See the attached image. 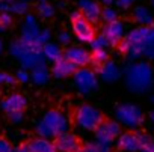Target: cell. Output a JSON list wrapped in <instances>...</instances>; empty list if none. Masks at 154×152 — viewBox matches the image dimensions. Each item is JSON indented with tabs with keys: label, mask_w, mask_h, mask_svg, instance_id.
<instances>
[{
	"label": "cell",
	"mask_w": 154,
	"mask_h": 152,
	"mask_svg": "<svg viewBox=\"0 0 154 152\" xmlns=\"http://www.w3.org/2000/svg\"><path fill=\"white\" fill-rule=\"evenodd\" d=\"M118 50L128 59H139L145 56L154 59V30L149 27H139L131 30L119 42Z\"/></svg>",
	"instance_id": "cell-1"
},
{
	"label": "cell",
	"mask_w": 154,
	"mask_h": 152,
	"mask_svg": "<svg viewBox=\"0 0 154 152\" xmlns=\"http://www.w3.org/2000/svg\"><path fill=\"white\" fill-rule=\"evenodd\" d=\"M125 86L133 94H145L151 89L154 82V72L151 65L145 62H137L128 65L125 69Z\"/></svg>",
	"instance_id": "cell-2"
},
{
	"label": "cell",
	"mask_w": 154,
	"mask_h": 152,
	"mask_svg": "<svg viewBox=\"0 0 154 152\" xmlns=\"http://www.w3.org/2000/svg\"><path fill=\"white\" fill-rule=\"evenodd\" d=\"M68 127H69V121H68L66 115L60 110L51 109L42 115V118L39 119V122L35 127V133L38 137L51 140V139H56L57 136L66 133Z\"/></svg>",
	"instance_id": "cell-3"
},
{
	"label": "cell",
	"mask_w": 154,
	"mask_h": 152,
	"mask_svg": "<svg viewBox=\"0 0 154 152\" xmlns=\"http://www.w3.org/2000/svg\"><path fill=\"white\" fill-rule=\"evenodd\" d=\"M103 121H104L103 113L91 104H80L72 112V122L82 131H92L94 133Z\"/></svg>",
	"instance_id": "cell-4"
},
{
	"label": "cell",
	"mask_w": 154,
	"mask_h": 152,
	"mask_svg": "<svg viewBox=\"0 0 154 152\" xmlns=\"http://www.w3.org/2000/svg\"><path fill=\"white\" fill-rule=\"evenodd\" d=\"M98 75L95 69L86 66V68H77V71L72 74L74 86L80 95L86 97L98 89Z\"/></svg>",
	"instance_id": "cell-5"
},
{
	"label": "cell",
	"mask_w": 154,
	"mask_h": 152,
	"mask_svg": "<svg viewBox=\"0 0 154 152\" xmlns=\"http://www.w3.org/2000/svg\"><path fill=\"white\" fill-rule=\"evenodd\" d=\"M115 121L121 125L125 127L128 130H136L142 125L143 121V115L142 110L134 106V104H121L116 107L115 110Z\"/></svg>",
	"instance_id": "cell-6"
},
{
	"label": "cell",
	"mask_w": 154,
	"mask_h": 152,
	"mask_svg": "<svg viewBox=\"0 0 154 152\" xmlns=\"http://www.w3.org/2000/svg\"><path fill=\"white\" fill-rule=\"evenodd\" d=\"M71 27H72V32L74 35L77 36V39H79L80 42H85V44H91L95 38V29L94 26L79 12L75 11L71 14Z\"/></svg>",
	"instance_id": "cell-7"
},
{
	"label": "cell",
	"mask_w": 154,
	"mask_h": 152,
	"mask_svg": "<svg viewBox=\"0 0 154 152\" xmlns=\"http://www.w3.org/2000/svg\"><path fill=\"white\" fill-rule=\"evenodd\" d=\"M119 136H121V125L116 121H110V119H104L94 131L95 142L107 146L116 142Z\"/></svg>",
	"instance_id": "cell-8"
},
{
	"label": "cell",
	"mask_w": 154,
	"mask_h": 152,
	"mask_svg": "<svg viewBox=\"0 0 154 152\" xmlns=\"http://www.w3.org/2000/svg\"><path fill=\"white\" fill-rule=\"evenodd\" d=\"M54 146L57 152H80L82 151V140L74 133H63L54 139Z\"/></svg>",
	"instance_id": "cell-9"
},
{
	"label": "cell",
	"mask_w": 154,
	"mask_h": 152,
	"mask_svg": "<svg viewBox=\"0 0 154 152\" xmlns=\"http://www.w3.org/2000/svg\"><path fill=\"white\" fill-rule=\"evenodd\" d=\"M63 57L77 68H86L91 65V51L83 47H68L63 51Z\"/></svg>",
	"instance_id": "cell-10"
},
{
	"label": "cell",
	"mask_w": 154,
	"mask_h": 152,
	"mask_svg": "<svg viewBox=\"0 0 154 152\" xmlns=\"http://www.w3.org/2000/svg\"><path fill=\"white\" fill-rule=\"evenodd\" d=\"M2 110L9 115V113H15V112H24L27 107V100L24 95L18 94V92H12L9 95H6L2 100V104H0Z\"/></svg>",
	"instance_id": "cell-11"
},
{
	"label": "cell",
	"mask_w": 154,
	"mask_h": 152,
	"mask_svg": "<svg viewBox=\"0 0 154 152\" xmlns=\"http://www.w3.org/2000/svg\"><path fill=\"white\" fill-rule=\"evenodd\" d=\"M101 35L106 38V41L109 42V45L118 47L119 42L124 39V24H122L119 20L106 23V26L103 27Z\"/></svg>",
	"instance_id": "cell-12"
},
{
	"label": "cell",
	"mask_w": 154,
	"mask_h": 152,
	"mask_svg": "<svg viewBox=\"0 0 154 152\" xmlns=\"http://www.w3.org/2000/svg\"><path fill=\"white\" fill-rule=\"evenodd\" d=\"M116 148L121 152H140V134L127 131L116 140Z\"/></svg>",
	"instance_id": "cell-13"
},
{
	"label": "cell",
	"mask_w": 154,
	"mask_h": 152,
	"mask_svg": "<svg viewBox=\"0 0 154 152\" xmlns=\"http://www.w3.org/2000/svg\"><path fill=\"white\" fill-rule=\"evenodd\" d=\"M95 72L98 75V79L103 80L104 83H115L121 79V75H122L119 66L112 60H107L104 65H101L98 69H95Z\"/></svg>",
	"instance_id": "cell-14"
},
{
	"label": "cell",
	"mask_w": 154,
	"mask_h": 152,
	"mask_svg": "<svg viewBox=\"0 0 154 152\" xmlns=\"http://www.w3.org/2000/svg\"><path fill=\"white\" fill-rule=\"evenodd\" d=\"M77 71V66L72 65L71 62H68L65 57L59 59L57 62L53 63L51 66V77L60 80V79H68V77H72V74Z\"/></svg>",
	"instance_id": "cell-15"
},
{
	"label": "cell",
	"mask_w": 154,
	"mask_h": 152,
	"mask_svg": "<svg viewBox=\"0 0 154 152\" xmlns=\"http://www.w3.org/2000/svg\"><path fill=\"white\" fill-rule=\"evenodd\" d=\"M79 12H80L92 26L97 24L98 20L101 18V8H100L98 3L92 2V0H82Z\"/></svg>",
	"instance_id": "cell-16"
},
{
	"label": "cell",
	"mask_w": 154,
	"mask_h": 152,
	"mask_svg": "<svg viewBox=\"0 0 154 152\" xmlns=\"http://www.w3.org/2000/svg\"><path fill=\"white\" fill-rule=\"evenodd\" d=\"M45 59L41 53V50H33L30 53H27L26 56H23L20 59V63H21V69H26V71H35L38 68H44Z\"/></svg>",
	"instance_id": "cell-17"
},
{
	"label": "cell",
	"mask_w": 154,
	"mask_h": 152,
	"mask_svg": "<svg viewBox=\"0 0 154 152\" xmlns=\"http://www.w3.org/2000/svg\"><path fill=\"white\" fill-rule=\"evenodd\" d=\"M26 145H27L30 152H57L53 140H48V139H44V137H38V136L30 139Z\"/></svg>",
	"instance_id": "cell-18"
},
{
	"label": "cell",
	"mask_w": 154,
	"mask_h": 152,
	"mask_svg": "<svg viewBox=\"0 0 154 152\" xmlns=\"http://www.w3.org/2000/svg\"><path fill=\"white\" fill-rule=\"evenodd\" d=\"M41 53H42L45 60H50L53 63L63 57V51L56 44H50V42H47L44 47H41Z\"/></svg>",
	"instance_id": "cell-19"
},
{
	"label": "cell",
	"mask_w": 154,
	"mask_h": 152,
	"mask_svg": "<svg viewBox=\"0 0 154 152\" xmlns=\"http://www.w3.org/2000/svg\"><path fill=\"white\" fill-rule=\"evenodd\" d=\"M33 50H38V48L33 47L32 44L24 42L23 39H21V41H15V42L11 45V48H9L11 54H12L14 57H17V59H21L23 56H26L27 53H30V51H33ZM39 50H41V48H39Z\"/></svg>",
	"instance_id": "cell-20"
},
{
	"label": "cell",
	"mask_w": 154,
	"mask_h": 152,
	"mask_svg": "<svg viewBox=\"0 0 154 152\" xmlns=\"http://www.w3.org/2000/svg\"><path fill=\"white\" fill-rule=\"evenodd\" d=\"M48 80H50V74L45 66L38 68L30 72V82H33V85H36V86H44L48 83Z\"/></svg>",
	"instance_id": "cell-21"
},
{
	"label": "cell",
	"mask_w": 154,
	"mask_h": 152,
	"mask_svg": "<svg viewBox=\"0 0 154 152\" xmlns=\"http://www.w3.org/2000/svg\"><path fill=\"white\" fill-rule=\"evenodd\" d=\"M107 60H109V51L107 50H94V51H91V65L95 66V69H98Z\"/></svg>",
	"instance_id": "cell-22"
},
{
	"label": "cell",
	"mask_w": 154,
	"mask_h": 152,
	"mask_svg": "<svg viewBox=\"0 0 154 152\" xmlns=\"http://www.w3.org/2000/svg\"><path fill=\"white\" fill-rule=\"evenodd\" d=\"M80 152H112L110 146L107 145H101L98 142H86L83 146H82V151Z\"/></svg>",
	"instance_id": "cell-23"
},
{
	"label": "cell",
	"mask_w": 154,
	"mask_h": 152,
	"mask_svg": "<svg viewBox=\"0 0 154 152\" xmlns=\"http://www.w3.org/2000/svg\"><path fill=\"white\" fill-rule=\"evenodd\" d=\"M140 152H154V140L146 134H140Z\"/></svg>",
	"instance_id": "cell-24"
},
{
	"label": "cell",
	"mask_w": 154,
	"mask_h": 152,
	"mask_svg": "<svg viewBox=\"0 0 154 152\" xmlns=\"http://www.w3.org/2000/svg\"><path fill=\"white\" fill-rule=\"evenodd\" d=\"M89 45H91L92 51H94V50H107V47H109V42L106 41V38H104L103 35H95L94 41H92Z\"/></svg>",
	"instance_id": "cell-25"
},
{
	"label": "cell",
	"mask_w": 154,
	"mask_h": 152,
	"mask_svg": "<svg viewBox=\"0 0 154 152\" xmlns=\"http://www.w3.org/2000/svg\"><path fill=\"white\" fill-rule=\"evenodd\" d=\"M14 24L12 15L8 12H0V32H5L8 30L11 26Z\"/></svg>",
	"instance_id": "cell-26"
},
{
	"label": "cell",
	"mask_w": 154,
	"mask_h": 152,
	"mask_svg": "<svg viewBox=\"0 0 154 152\" xmlns=\"http://www.w3.org/2000/svg\"><path fill=\"white\" fill-rule=\"evenodd\" d=\"M15 75L9 72H0V86H12L15 85Z\"/></svg>",
	"instance_id": "cell-27"
},
{
	"label": "cell",
	"mask_w": 154,
	"mask_h": 152,
	"mask_svg": "<svg viewBox=\"0 0 154 152\" xmlns=\"http://www.w3.org/2000/svg\"><path fill=\"white\" fill-rule=\"evenodd\" d=\"M15 80L21 85H26L30 82V72L26 71V69H18L17 74H15Z\"/></svg>",
	"instance_id": "cell-28"
},
{
	"label": "cell",
	"mask_w": 154,
	"mask_h": 152,
	"mask_svg": "<svg viewBox=\"0 0 154 152\" xmlns=\"http://www.w3.org/2000/svg\"><path fill=\"white\" fill-rule=\"evenodd\" d=\"M101 18L106 21V23H110V21H115L116 20V12L110 8H106V9H101Z\"/></svg>",
	"instance_id": "cell-29"
},
{
	"label": "cell",
	"mask_w": 154,
	"mask_h": 152,
	"mask_svg": "<svg viewBox=\"0 0 154 152\" xmlns=\"http://www.w3.org/2000/svg\"><path fill=\"white\" fill-rule=\"evenodd\" d=\"M8 116V121L11 122V124H21L23 121H24V112H15V113H9V115H6Z\"/></svg>",
	"instance_id": "cell-30"
},
{
	"label": "cell",
	"mask_w": 154,
	"mask_h": 152,
	"mask_svg": "<svg viewBox=\"0 0 154 152\" xmlns=\"http://www.w3.org/2000/svg\"><path fill=\"white\" fill-rule=\"evenodd\" d=\"M0 152H14L12 143L2 136H0Z\"/></svg>",
	"instance_id": "cell-31"
},
{
	"label": "cell",
	"mask_w": 154,
	"mask_h": 152,
	"mask_svg": "<svg viewBox=\"0 0 154 152\" xmlns=\"http://www.w3.org/2000/svg\"><path fill=\"white\" fill-rule=\"evenodd\" d=\"M39 12H41L42 17H51V14H53V11H51L47 5H42V6L39 8Z\"/></svg>",
	"instance_id": "cell-32"
},
{
	"label": "cell",
	"mask_w": 154,
	"mask_h": 152,
	"mask_svg": "<svg viewBox=\"0 0 154 152\" xmlns=\"http://www.w3.org/2000/svg\"><path fill=\"white\" fill-rule=\"evenodd\" d=\"M136 17H137V20L142 21V23H148V21H149L146 12H143V11H137V12H136Z\"/></svg>",
	"instance_id": "cell-33"
},
{
	"label": "cell",
	"mask_w": 154,
	"mask_h": 152,
	"mask_svg": "<svg viewBox=\"0 0 154 152\" xmlns=\"http://www.w3.org/2000/svg\"><path fill=\"white\" fill-rule=\"evenodd\" d=\"M69 39H71V36H69V33H66V32H63V33L59 35V41H60L62 44H68Z\"/></svg>",
	"instance_id": "cell-34"
},
{
	"label": "cell",
	"mask_w": 154,
	"mask_h": 152,
	"mask_svg": "<svg viewBox=\"0 0 154 152\" xmlns=\"http://www.w3.org/2000/svg\"><path fill=\"white\" fill-rule=\"evenodd\" d=\"M14 152H30V151H29L27 145H26V143H23V145H20V146L14 148Z\"/></svg>",
	"instance_id": "cell-35"
},
{
	"label": "cell",
	"mask_w": 154,
	"mask_h": 152,
	"mask_svg": "<svg viewBox=\"0 0 154 152\" xmlns=\"http://www.w3.org/2000/svg\"><path fill=\"white\" fill-rule=\"evenodd\" d=\"M100 2H101L103 5H110V3L113 2V0H100Z\"/></svg>",
	"instance_id": "cell-36"
},
{
	"label": "cell",
	"mask_w": 154,
	"mask_h": 152,
	"mask_svg": "<svg viewBox=\"0 0 154 152\" xmlns=\"http://www.w3.org/2000/svg\"><path fill=\"white\" fill-rule=\"evenodd\" d=\"M149 119H151V122H154V112L149 115Z\"/></svg>",
	"instance_id": "cell-37"
},
{
	"label": "cell",
	"mask_w": 154,
	"mask_h": 152,
	"mask_svg": "<svg viewBox=\"0 0 154 152\" xmlns=\"http://www.w3.org/2000/svg\"><path fill=\"white\" fill-rule=\"evenodd\" d=\"M2 50H3V45H2V41H0V53H2Z\"/></svg>",
	"instance_id": "cell-38"
},
{
	"label": "cell",
	"mask_w": 154,
	"mask_h": 152,
	"mask_svg": "<svg viewBox=\"0 0 154 152\" xmlns=\"http://www.w3.org/2000/svg\"><path fill=\"white\" fill-rule=\"evenodd\" d=\"M151 103H152V104H154V95H152V97H151Z\"/></svg>",
	"instance_id": "cell-39"
}]
</instances>
